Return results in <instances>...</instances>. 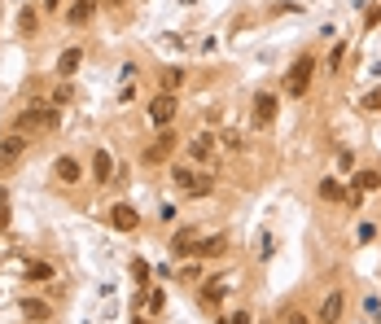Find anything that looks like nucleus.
<instances>
[{"instance_id":"4","label":"nucleus","mask_w":381,"mask_h":324,"mask_svg":"<svg viewBox=\"0 0 381 324\" xmlns=\"http://www.w3.org/2000/svg\"><path fill=\"white\" fill-rule=\"evenodd\" d=\"M27 149H31V131H22V127H9L5 136H0V175L5 171H14V166L27 158Z\"/></svg>"},{"instance_id":"28","label":"nucleus","mask_w":381,"mask_h":324,"mask_svg":"<svg viewBox=\"0 0 381 324\" xmlns=\"http://www.w3.org/2000/svg\"><path fill=\"white\" fill-rule=\"evenodd\" d=\"M132 276H136V290H145V285H149V263L145 259H132Z\"/></svg>"},{"instance_id":"36","label":"nucleus","mask_w":381,"mask_h":324,"mask_svg":"<svg viewBox=\"0 0 381 324\" xmlns=\"http://www.w3.org/2000/svg\"><path fill=\"white\" fill-rule=\"evenodd\" d=\"M364 311H368V320H381V303H377V298H368Z\"/></svg>"},{"instance_id":"8","label":"nucleus","mask_w":381,"mask_h":324,"mask_svg":"<svg viewBox=\"0 0 381 324\" xmlns=\"http://www.w3.org/2000/svg\"><path fill=\"white\" fill-rule=\"evenodd\" d=\"M347 316V290H329L316 307V324H342Z\"/></svg>"},{"instance_id":"18","label":"nucleus","mask_w":381,"mask_h":324,"mask_svg":"<svg viewBox=\"0 0 381 324\" xmlns=\"http://www.w3.org/2000/svg\"><path fill=\"white\" fill-rule=\"evenodd\" d=\"M92 180H97V184H114V158L105 149L92 153Z\"/></svg>"},{"instance_id":"39","label":"nucleus","mask_w":381,"mask_h":324,"mask_svg":"<svg viewBox=\"0 0 381 324\" xmlns=\"http://www.w3.org/2000/svg\"><path fill=\"white\" fill-rule=\"evenodd\" d=\"M44 9H49V14H57V9H62V0H40Z\"/></svg>"},{"instance_id":"6","label":"nucleus","mask_w":381,"mask_h":324,"mask_svg":"<svg viewBox=\"0 0 381 324\" xmlns=\"http://www.w3.org/2000/svg\"><path fill=\"white\" fill-rule=\"evenodd\" d=\"M276 110H281V97L272 88L254 92V101H250V127L254 131H268L272 123H276Z\"/></svg>"},{"instance_id":"31","label":"nucleus","mask_w":381,"mask_h":324,"mask_svg":"<svg viewBox=\"0 0 381 324\" xmlns=\"http://www.w3.org/2000/svg\"><path fill=\"white\" fill-rule=\"evenodd\" d=\"M158 219H162V224H175V219H180V206H175V202H166V206L158 210Z\"/></svg>"},{"instance_id":"26","label":"nucleus","mask_w":381,"mask_h":324,"mask_svg":"<svg viewBox=\"0 0 381 324\" xmlns=\"http://www.w3.org/2000/svg\"><path fill=\"white\" fill-rule=\"evenodd\" d=\"M202 272H206L202 263H184V268L175 272V281H180V285H197V281H202Z\"/></svg>"},{"instance_id":"19","label":"nucleus","mask_w":381,"mask_h":324,"mask_svg":"<svg viewBox=\"0 0 381 324\" xmlns=\"http://www.w3.org/2000/svg\"><path fill=\"white\" fill-rule=\"evenodd\" d=\"M79 62H83V49L75 44V49H66L62 57H57V75H62V79H70V75L79 70Z\"/></svg>"},{"instance_id":"42","label":"nucleus","mask_w":381,"mask_h":324,"mask_svg":"<svg viewBox=\"0 0 381 324\" xmlns=\"http://www.w3.org/2000/svg\"><path fill=\"white\" fill-rule=\"evenodd\" d=\"M132 324H149V320H132Z\"/></svg>"},{"instance_id":"15","label":"nucleus","mask_w":381,"mask_h":324,"mask_svg":"<svg viewBox=\"0 0 381 324\" xmlns=\"http://www.w3.org/2000/svg\"><path fill=\"white\" fill-rule=\"evenodd\" d=\"M22 281L27 285H49V281H57V268L49 259H31L27 268H22Z\"/></svg>"},{"instance_id":"1","label":"nucleus","mask_w":381,"mask_h":324,"mask_svg":"<svg viewBox=\"0 0 381 324\" xmlns=\"http://www.w3.org/2000/svg\"><path fill=\"white\" fill-rule=\"evenodd\" d=\"M14 127L31 131V136H40V131H57V127H62V110H57L53 101H27L14 114Z\"/></svg>"},{"instance_id":"34","label":"nucleus","mask_w":381,"mask_h":324,"mask_svg":"<svg viewBox=\"0 0 381 324\" xmlns=\"http://www.w3.org/2000/svg\"><path fill=\"white\" fill-rule=\"evenodd\" d=\"M342 206H351V210H360V206H364V193H360V188H347V202H342Z\"/></svg>"},{"instance_id":"33","label":"nucleus","mask_w":381,"mask_h":324,"mask_svg":"<svg viewBox=\"0 0 381 324\" xmlns=\"http://www.w3.org/2000/svg\"><path fill=\"white\" fill-rule=\"evenodd\" d=\"M373 27H381V5H373V9L364 14V31H373Z\"/></svg>"},{"instance_id":"25","label":"nucleus","mask_w":381,"mask_h":324,"mask_svg":"<svg viewBox=\"0 0 381 324\" xmlns=\"http://www.w3.org/2000/svg\"><path fill=\"white\" fill-rule=\"evenodd\" d=\"M219 149H232V153H241L246 149V136L237 127H228V131H219Z\"/></svg>"},{"instance_id":"41","label":"nucleus","mask_w":381,"mask_h":324,"mask_svg":"<svg viewBox=\"0 0 381 324\" xmlns=\"http://www.w3.org/2000/svg\"><path fill=\"white\" fill-rule=\"evenodd\" d=\"M0 202H9V188L5 184H0Z\"/></svg>"},{"instance_id":"37","label":"nucleus","mask_w":381,"mask_h":324,"mask_svg":"<svg viewBox=\"0 0 381 324\" xmlns=\"http://www.w3.org/2000/svg\"><path fill=\"white\" fill-rule=\"evenodd\" d=\"M9 224H14V215H9V202H0V233H5Z\"/></svg>"},{"instance_id":"2","label":"nucleus","mask_w":381,"mask_h":324,"mask_svg":"<svg viewBox=\"0 0 381 324\" xmlns=\"http://www.w3.org/2000/svg\"><path fill=\"white\" fill-rule=\"evenodd\" d=\"M312 75H316V57L312 53H303L298 62H294L290 70H285V97H294V101H303L307 92H312Z\"/></svg>"},{"instance_id":"30","label":"nucleus","mask_w":381,"mask_h":324,"mask_svg":"<svg viewBox=\"0 0 381 324\" xmlns=\"http://www.w3.org/2000/svg\"><path fill=\"white\" fill-rule=\"evenodd\" d=\"M360 110H368V114H381V88H373L368 97L360 101Z\"/></svg>"},{"instance_id":"20","label":"nucleus","mask_w":381,"mask_h":324,"mask_svg":"<svg viewBox=\"0 0 381 324\" xmlns=\"http://www.w3.org/2000/svg\"><path fill=\"white\" fill-rule=\"evenodd\" d=\"M351 184L360 188V193H373V188H381V171H373V166H364V171L351 175Z\"/></svg>"},{"instance_id":"35","label":"nucleus","mask_w":381,"mask_h":324,"mask_svg":"<svg viewBox=\"0 0 381 324\" xmlns=\"http://www.w3.org/2000/svg\"><path fill=\"white\" fill-rule=\"evenodd\" d=\"M360 241H364V246L377 241V228H373V224H360Z\"/></svg>"},{"instance_id":"13","label":"nucleus","mask_w":381,"mask_h":324,"mask_svg":"<svg viewBox=\"0 0 381 324\" xmlns=\"http://www.w3.org/2000/svg\"><path fill=\"white\" fill-rule=\"evenodd\" d=\"M18 311H22V320H27V324H49L53 320V307L44 303V298H31V294L18 303Z\"/></svg>"},{"instance_id":"7","label":"nucleus","mask_w":381,"mask_h":324,"mask_svg":"<svg viewBox=\"0 0 381 324\" xmlns=\"http://www.w3.org/2000/svg\"><path fill=\"white\" fill-rule=\"evenodd\" d=\"M145 114H149L153 127H171L175 114H180V97H175V92H158V97L145 105Z\"/></svg>"},{"instance_id":"23","label":"nucleus","mask_w":381,"mask_h":324,"mask_svg":"<svg viewBox=\"0 0 381 324\" xmlns=\"http://www.w3.org/2000/svg\"><path fill=\"white\" fill-rule=\"evenodd\" d=\"M158 83H162V92H180V83H184V70H180V66H166L162 75H158Z\"/></svg>"},{"instance_id":"14","label":"nucleus","mask_w":381,"mask_h":324,"mask_svg":"<svg viewBox=\"0 0 381 324\" xmlns=\"http://www.w3.org/2000/svg\"><path fill=\"white\" fill-rule=\"evenodd\" d=\"M228 250H232V241H228V237H224V233H202V246H197V259L202 263H206V259H224V255H228Z\"/></svg>"},{"instance_id":"22","label":"nucleus","mask_w":381,"mask_h":324,"mask_svg":"<svg viewBox=\"0 0 381 324\" xmlns=\"http://www.w3.org/2000/svg\"><path fill=\"white\" fill-rule=\"evenodd\" d=\"M18 31H22V35H35V31H40V9H35V5H27V9L18 14Z\"/></svg>"},{"instance_id":"5","label":"nucleus","mask_w":381,"mask_h":324,"mask_svg":"<svg viewBox=\"0 0 381 324\" xmlns=\"http://www.w3.org/2000/svg\"><path fill=\"white\" fill-rule=\"evenodd\" d=\"M175 145H180V131H175V123H171V127H158V136H153L149 145L140 149V162H145V166H162V162H171Z\"/></svg>"},{"instance_id":"10","label":"nucleus","mask_w":381,"mask_h":324,"mask_svg":"<svg viewBox=\"0 0 381 324\" xmlns=\"http://www.w3.org/2000/svg\"><path fill=\"white\" fill-rule=\"evenodd\" d=\"M105 219H110L114 233H136L140 228V210L132 206V202H114V206L105 210Z\"/></svg>"},{"instance_id":"16","label":"nucleus","mask_w":381,"mask_h":324,"mask_svg":"<svg viewBox=\"0 0 381 324\" xmlns=\"http://www.w3.org/2000/svg\"><path fill=\"white\" fill-rule=\"evenodd\" d=\"M97 9H101V0H70V9H66V22H70V27H88Z\"/></svg>"},{"instance_id":"32","label":"nucleus","mask_w":381,"mask_h":324,"mask_svg":"<svg viewBox=\"0 0 381 324\" xmlns=\"http://www.w3.org/2000/svg\"><path fill=\"white\" fill-rule=\"evenodd\" d=\"M285 324H312V316L298 311V307H290V311H285Z\"/></svg>"},{"instance_id":"9","label":"nucleus","mask_w":381,"mask_h":324,"mask_svg":"<svg viewBox=\"0 0 381 324\" xmlns=\"http://www.w3.org/2000/svg\"><path fill=\"white\" fill-rule=\"evenodd\" d=\"M215 153H219V136H215V131H206V127H202L197 136L188 140V158L202 162V166H210V162H215Z\"/></svg>"},{"instance_id":"24","label":"nucleus","mask_w":381,"mask_h":324,"mask_svg":"<svg viewBox=\"0 0 381 324\" xmlns=\"http://www.w3.org/2000/svg\"><path fill=\"white\" fill-rule=\"evenodd\" d=\"M320 202H347V188L338 180H320Z\"/></svg>"},{"instance_id":"38","label":"nucleus","mask_w":381,"mask_h":324,"mask_svg":"<svg viewBox=\"0 0 381 324\" xmlns=\"http://www.w3.org/2000/svg\"><path fill=\"white\" fill-rule=\"evenodd\" d=\"M228 324H254V316H250V311H232Z\"/></svg>"},{"instance_id":"11","label":"nucleus","mask_w":381,"mask_h":324,"mask_svg":"<svg viewBox=\"0 0 381 324\" xmlns=\"http://www.w3.org/2000/svg\"><path fill=\"white\" fill-rule=\"evenodd\" d=\"M232 290V276L228 272H219V276H206V285L197 290V303L202 307H219L224 303V294Z\"/></svg>"},{"instance_id":"29","label":"nucleus","mask_w":381,"mask_h":324,"mask_svg":"<svg viewBox=\"0 0 381 324\" xmlns=\"http://www.w3.org/2000/svg\"><path fill=\"white\" fill-rule=\"evenodd\" d=\"M145 307H149V316H158V311L166 307V294H162V290H149V294H145Z\"/></svg>"},{"instance_id":"3","label":"nucleus","mask_w":381,"mask_h":324,"mask_svg":"<svg viewBox=\"0 0 381 324\" xmlns=\"http://www.w3.org/2000/svg\"><path fill=\"white\" fill-rule=\"evenodd\" d=\"M171 180L184 197H210L215 193V175L197 171V166H171Z\"/></svg>"},{"instance_id":"40","label":"nucleus","mask_w":381,"mask_h":324,"mask_svg":"<svg viewBox=\"0 0 381 324\" xmlns=\"http://www.w3.org/2000/svg\"><path fill=\"white\" fill-rule=\"evenodd\" d=\"M105 5H110V9H127V0H105Z\"/></svg>"},{"instance_id":"12","label":"nucleus","mask_w":381,"mask_h":324,"mask_svg":"<svg viewBox=\"0 0 381 324\" xmlns=\"http://www.w3.org/2000/svg\"><path fill=\"white\" fill-rule=\"evenodd\" d=\"M53 180H57V184H66V188H75L83 180V166H79L75 153H62V158L53 162Z\"/></svg>"},{"instance_id":"21","label":"nucleus","mask_w":381,"mask_h":324,"mask_svg":"<svg viewBox=\"0 0 381 324\" xmlns=\"http://www.w3.org/2000/svg\"><path fill=\"white\" fill-rule=\"evenodd\" d=\"M347 53H351V44H347V40H338V44L329 49V62H325L329 75H342V62H347Z\"/></svg>"},{"instance_id":"17","label":"nucleus","mask_w":381,"mask_h":324,"mask_svg":"<svg viewBox=\"0 0 381 324\" xmlns=\"http://www.w3.org/2000/svg\"><path fill=\"white\" fill-rule=\"evenodd\" d=\"M193 241H202V228H180V233H175V237H171V255H175V259H184V255H193V250H197Z\"/></svg>"},{"instance_id":"27","label":"nucleus","mask_w":381,"mask_h":324,"mask_svg":"<svg viewBox=\"0 0 381 324\" xmlns=\"http://www.w3.org/2000/svg\"><path fill=\"white\" fill-rule=\"evenodd\" d=\"M49 101L57 105V110H66V105L75 101V92H70V83H62V88H53V97H49Z\"/></svg>"}]
</instances>
